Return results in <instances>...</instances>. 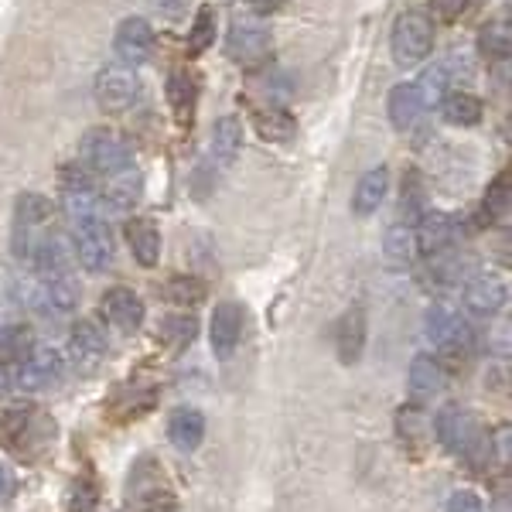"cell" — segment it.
I'll return each instance as SVG.
<instances>
[{
  "label": "cell",
  "instance_id": "cell-20",
  "mask_svg": "<svg viewBox=\"0 0 512 512\" xmlns=\"http://www.w3.org/2000/svg\"><path fill=\"white\" fill-rule=\"evenodd\" d=\"M386 192H390V171L386 168H373L359 178L352 195V212L355 216H373V212L383 205Z\"/></svg>",
  "mask_w": 512,
  "mask_h": 512
},
{
  "label": "cell",
  "instance_id": "cell-25",
  "mask_svg": "<svg viewBox=\"0 0 512 512\" xmlns=\"http://www.w3.org/2000/svg\"><path fill=\"white\" fill-rule=\"evenodd\" d=\"M386 110H390V120L396 130L414 127L417 117L424 113V99H420L414 82H400V86L390 93V106H386Z\"/></svg>",
  "mask_w": 512,
  "mask_h": 512
},
{
  "label": "cell",
  "instance_id": "cell-37",
  "mask_svg": "<svg viewBox=\"0 0 512 512\" xmlns=\"http://www.w3.org/2000/svg\"><path fill=\"white\" fill-rule=\"evenodd\" d=\"M431 7L441 21H458L461 14H465L468 0H431Z\"/></svg>",
  "mask_w": 512,
  "mask_h": 512
},
{
  "label": "cell",
  "instance_id": "cell-6",
  "mask_svg": "<svg viewBox=\"0 0 512 512\" xmlns=\"http://www.w3.org/2000/svg\"><path fill=\"white\" fill-rule=\"evenodd\" d=\"M72 256L89 270L103 274L113 263V233L103 219H89L82 226H72Z\"/></svg>",
  "mask_w": 512,
  "mask_h": 512
},
{
  "label": "cell",
  "instance_id": "cell-19",
  "mask_svg": "<svg viewBox=\"0 0 512 512\" xmlns=\"http://www.w3.org/2000/svg\"><path fill=\"white\" fill-rule=\"evenodd\" d=\"M239 151H243V123L236 117H222L212 127V164L216 168H233Z\"/></svg>",
  "mask_w": 512,
  "mask_h": 512
},
{
  "label": "cell",
  "instance_id": "cell-23",
  "mask_svg": "<svg viewBox=\"0 0 512 512\" xmlns=\"http://www.w3.org/2000/svg\"><path fill=\"white\" fill-rule=\"evenodd\" d=\"M441 113L451 127H475V123H482L485 106H482V99L465 93V89H451V93L441 99Z\"/></svg>",
  "mask_w": 512,
  "mask_h": 512
},
{
  "label": "cell",
  "instance_id": "cell-9",
  "mask_svg": "<svg viewBox=\"0 0 512 512\" xmlns=\"http://www.w3.org/2000/svg\"><path fill=\"white\" fill-rule=\"evenodd\" d=\"M113 52H117L120 65L137 69L154 55V28L144 18H127L120 21L117 38H113Z\"/></svg>",
  "mask_w": 512,
  "mask_h": 512
},
{
  "label": "cell",
  "instance_id": "cell-7",
  "mask_svg": "<svg viewBox=\"0 0 512 512\" xmlns=\"http://www.w3.org/2000/svg\"><path fill=\"white\" fill-rule=\"evenodd\" d=\"M274 52V35L260 21H236L226 38V55L239 69H256Z\"/></svg>",
  "mask_w": 512,
  "mask_h": 512
},
{
  "label": "cell",
  "instance_id": "cell-39",
  "mask_svg": "<svg viewBox=\"0 0 512 512\" xmlns=\"http://www.w3.org/2000/svg\"><path fill=\"white\" fill-rule=\"evenodd\" d=\"M11 492H14V478H11V472H7L4 465H0V502L11 499Z\"/></svg>",
  "mask_w": 512,
  "mask_h": 512
},
{
  "label": "cell",
  "instance_id": "cell-15",
  "mask_svg": "<svg viewBox=\"0 0 512 512\" xmlns=\"http://www.w3.org/2000/svg\"><path fill=\"white\" fill-rule=\"evenodd\" d=\"M335 349L345 366H355V362L362 359V349H366V311L362 308H349L342 318H338Z\"/></svg>",
  "mask_w": 512,
  "mask_h": 512
},
{
  "label": "cell",
  "instance_id": "cell-18",
  "mask_svg": "<svg viewBox=\"0 0 512 512\" xmlns=\"http://www.w3.org/2000/svg\"><path fill=\"white\" fill-rule=\"evenodd\" d=\"M168 106L171 113H175V120L185 127V123H192L195 117V106H198V79L192 76L188 69H178L168 76Z\"/></svg>",
  "mask_w": 512,
  "mask_h": 512
},
{
  "label": "cell",
  "instance_id": "cell-21",
  "mask_svg": "<svg viewBox=\"0 0 512 512\" xmlns=\"http://www.w3.org/2000/svg\"><path fill=\"white\" fill-rule=\"evenodd\" d=\"M127 243L134 250V260L140 267H154L161 256V233L151 219H130L127 222Z\"/></svg>",
  "mask_w": 512,
  "mask_h": 512
},
{
  "label": "cell",
  "instance_id": "cell-24",
  "mask_svg": "<svg viewBox=\"0 0 512 512\" xmlns=\"http://www.w3.org/2000/svg\"><path fill=\"white\" fill-rule=\"evenodd\" d=\"M253 127H256V134L263 140H270V144H287V140L294 137L297 123L284 106H263V110L253 113Z\"/></svg>",
  "mask_w": 512,
  "mask_h": 512
},
{
  "label": "cell",
  "instance_id": "cell-22",
  "mask_svg": "<svg viewBox=\"0 0 512 512\" xmlns=\"http://www.w3.org/2000/svg\"><path fill=\"white\" fill-rule=\"evenodd\" d=\"M140 192H144V181H140V171L137 168H127V171H120V175H113V178H106V195H99V198H106V205H110L113 212H130L137 205V198Z\"/></svg>",
  "mask_w": 512,
  "mask_h": 512
},
{
  "label": "cell",
  "instance_id": "cell-36",
  "mask_svg": "<svg viewBox=\"0 0 512 512\" xmlns=\"http://www.w3.org/2000/svg\"><path fill=\"white\" fill-rule=\"evenodd\" d=\"M18 325H21V321H18V304L7 301V297H0V345L7 342V335H11Z\"/></svg>",
  "mask_w": 512,
  "mask_h": 512
},
{
  "label": "cell",
  "instance_id": "cell-3",
  "mask_svg": "<svg viewBox=\"0 0 512 512\" xmlns=\"http://www.w3.org/2000/svg\"><path fill=\"white\" fill-rule=\"evenodd\" d=\"M82 161H86V171L113 178V175H120V171L134 168V151H130V144L120 134L99 127V130H89L86 140H82Z\"/></svg>",
  "mask_w": 512,
  "mask_h": 512
},
{
  "label": "cell",
  "instance_id": "cell-27",
  "mask_svg": "<svg viewBox=\"0 0 512 512\" xmlns=\"http://www.w3.org/2000/svg\"><path fill=\"white\" fill-rule=\"evenodd\" d=\"M478 52L489 62H506L512 55V31L509 21H489L478 31Z\"/></svg>",
  "mask_w": 512,
  "mask_h": 512
},
{
  "label": "cell",
  "instance_id": "cell-2",
  "mask_svg": "<svg viewBox=\"0 0 512 512\" xmlns=\"http://www.w3.org/2000/svg\"><path fill=\"white\" fill-rule=\"evenodd\" d=\"M434 48V18L427 11H403L393 24L390 35V52L393 62L400 69H410V65H420L431 55Z\"/></svg>",
  "mask_w": 512,
  "mask_h": 512
},
{
  "label": "cell",
  "instance_id": "cell-29",
  "mask_svg": "<svg viewBox=\"0 0 512 512\" xmlns=\"http://www.w3.org/2000/svg\"><path fill=\"white\" fill-rule=\"evenodd\" d=\"M431 420L424 417V410L420 407H403L400 414H396V434H400V441H407L410 448H420V444H427V437H431Z\"/></svg>",
  "mask_w": 512,
  "mask_h": 512
},
{
  "label": "cell",
  "instance_id": "cell-17",
  "mask_svg": "<svg viewBox=\"0 0 512 512\" xmlns=\"http://www.w3.org/2000/svg\"><path fill=\"white\" fill-rule=\"evenodd\" d=\"M205 437V417L202 410L195 407H178L171 410L168 417V441L175 444L178 451H195Z\"/></svg>",
  "mask_w": 512,
  "mask_h": 512
},
{
  "label": "cell",
  "instance_id": "cell-5",
  "mask_svg": "<svg viewBox=\"0 0 512 512\" xmlns=\"http://www.w3.org/2000/svg\"><path fill=\"white\" fill-rule=\"evenodd\" d=\"M144 96V82L127 65H106L96 76V103L103 113H130Z\"/></svg>",
  "mask_w": 512,
  "mask_h": 512
},
{
  "label": "cell",
  "instance_id": "cell-8",
  "mask_svg": "<svg viewBox=\"0 0 512 512\" xmlns=\"http://www.w3.org/2000/svg\"><path fill=\"white\" fill-rule=\"evenodd\" d=\"M434 434L451 454H472L478 448V441H482L472 410L458 407V403H451V407H444L441 414H437Z\"/></svg>",
  "mask_w": 512,
  "mask_h": 512
},
{
  "label": "cell",
  "instance_id": "cell-4",
  "mask_svg": "<svg viewBox=\"0 0 512 512\" xmlns=\"http://www.w3.org/2000/svg\"><path fill=\"white\" fill-rule=\"evenodd\" d=\"M48 219H52V205L45 195L38 192H24L14 205V233L11 246L18 260H28L31 250L38 246V239L48 233Z\"/></svg>",
  "mask_w": 512,
  "mask_h": 512
},
{
  "label": "cell",
  "instance_id": "cell-33",
  "mask_svg": "<svg viewBox=\"0 0 512 512\" xmlns=\"http://www.w3.org/2000/svg\"><path fill=\"white\" fill-rule=\"evenodd\" d=\"M195 332H198V325L192 315H171V318H164L158 335L171 345V349H185V345H192Z\"/></svg>",
  "mask_w": 512,
  "mask_h": 512
},
{
  "label": "cell",
  "instance_id": "cell-35",
  "mask_svg": "<svg viewBox=\"0 0 512 512\" xmlns=\"http://www.w3.org/2000/svg\"><path fill=\"white\" fill-rule=\"evenodd\" d=\"M444 512H485V506H482V499H478L475 492L461 489V492H454L448 499V509H444Z\"/></svg>",
  "mask_w": 512,
  "mask_h": 512
},
{
  "label": "cell",
  "instance_id": "cell-26",
  "mask_svg": "<svg viewBox=\"0 0 512 512\" xmlns=\"http://www.w3.org/2000/svg\"><path fill=\"white\" fill-rule=\"evenodd\" d=\"M55 434V427L48 424V417H18V424L7 431V444H11L14 454H28V448H41L45 437Z\"/></svg>",
  "mask_w": 512,
  "mask_h": 512
},
{
  "label": "cell",
  "instance_id": "cell-10",
  "mask_svg": "<svg viewBox=\"0 0 512 512\" xmlns=\"http://www.w3.org/2000/svg\"><path fill=\"white\" fill-rule=\"evenodd\" d=\"M239 338H243V308L233 301H222L216 304L212 311V321H209V342H212V352L219 359H229L236 352Z\"/></svg>",
  "mask_w": 512,
  "mask_h": 512
},
{
  "label": "cell",
  "instance_id": "cell-34",
  "mask_svg": "<svg viewBox=\"0 0 512 512\" xmlns=\"http://www.w3.org/2000/svg\"><path fill=\"white\" fill-rule=\"evenodd\" d=\"M509 212V175H499L485 192V216L489 219H506Z\"/></svg>",
  "mask_w": 512,
  "mask_h": 512
},
{
  "label": "cell",
  "instance_id": "cell-14",
  "mask_svg": "<svg viewBox=\"0 0 512 512\" xmlns=\"http://www.w3.org/2000/svg\"><path fill=\"white\" fill-rule=\"evenodd\" d=\"M441 386H444L441 359H434V355H417L407 373V390H410L414 407H424L427 400H434V396L441 393Z\"/></svg>",
  "mask_w": 512,
  "mask_h": 512
},
{
  "label": "cell",
  "instance_id": "cell-32",
  "mask_svg": "<svg viewBox=\"0 0 512 512\" xmlns=\"http://www.w3.org/2000/svg\"><path fill=\"white\" fill-rule=\"evenodd\" d=\"M164 297H168L171 304L188 308V304H198L205 297V284L198 277H171L168 284H164Z\"/></svg>",
  "mask_w": 512,
  "mask_h": 512
},
{
  "label": "cell",
  "instance_id": "cell-13",
  "mask_svg": "<svg viewBox=\"0 0 512 512\" xmlns=\"http://www.w3.org/2000/svg\"><path fill=\"white\" fill-rule=\"evenodd\" d=\"M99 311H103V318L110 321L117 332H137L140 325H144V301L127 291V287H113V291L103 294V301H99Z\"/></svg>",
  "mask_w": 512,
  "mask_h": 512
},
{
  "label": "cell",
  "instance_id": "cell-1",
  "mask_svg": "<svg viewBox=\"0 0 512 512\" xmlns=\"http://www.w3.org/2000/svg\"><path fill=\"white\" fill-rule=\"evenodd\" d=\"M62 373H65L62 355L48 349V345H35L21 362L0 366V386H7L14 393H45L59 383Z\"/></svg>",
  "mask_w": 512,
  "mask_h": 512
},
{
  "label": "cell",
  "instance_id": "cell-28",
  "mask_svg": "<svg viewBox=\"0 0 512 512\" xmlns=\"http://www.w3.org/2000/svg\"><path fill=\"white\" fill-rule=\"evenodd\" d=\"M383 253H386V263H390L393 270H407L410 260H414V253H417L414 229H407V226H390V229H386Z\"/></svg>",
  "mask_w": 512,
  "mask_h": 512
},
{
  "label": "cell",
  "instance_id": "cell-12",
  "mask_svg": "<svg viewBox=\"0 0 512 512\" xmlns=\"http://www.w3.org/2000/svg\"><path fill=\"white\" fill-rule=\"evenodd\" d=\"M103 355H106V335L99 332L96 321H76L69 335L72 366L82 369V373H93L99 362H103Z\"/></svg>",
  "mask_w": 512,
  "mask_h": 512
},
{
  "label": "cell",
  "instance_id": "cell-16",
  "mask_svg": "<svg viewBox=\"0 0 512 512\" xmlns=\"http://www.w3.org/2000/svg\"><path fill=\"white\" fill-rule=\"evenodd\" d=\"M414 243L424 256H437L444 250H451L454 243V222L444 212H424L414 229Z\"/></svg>",
  "mask_w": 512,
  "mask_h": 512
},
{
  "label": "cell",
  "instance_id": "cell-11",
  "mask_svg": "<svg viewBox=\"0 0 512 512\" xmlns=\"http://www.w3.org/2000/svg\"><path fill=\"white\" fill-rule=\"evenodd\" d=\"M506 297H509L506 277H499V274H475V277H468V284H465V304L475 315L492 318L495 311L506 308Z\"/></svg>",
  "mask_w": 512,
  "mask_h": 512
},
{
  "label": "cell",
  "instance_id": "cell-30",
  "mask_svg": "<svg viewBox=\"0 0 512 512\" xmlns=\"http://www.w3.org/2000/svg\"><path fill=\"white\" fill-rule=\"evenodd\" d=\"M212 41H216V7L205 4V7H198L192 31H188V55H202Z\"/></svg>",
  "mask_w": 512,
  "mask_h": 512
},
{
  "label": "cell",
  "instance_id": "cell-38",
  "mask_svg": "<svg viewBox=\"0 0 512 512\" xmlns=\"http://www.w3.org/2000/svg\"><path fill=\"white\" fill-rule=\"evenodd\" d=\"M243 4H250V7H253L256 18H267V14H277L280 7L287 4V0H243Z\"/></svg>",
  "mask_w": 512,
  "mask_h": 512
},
{
  "label": "cell",
  "instance_id": "cell-31",
  "mask_svg": "<svg viewBox=\"0 0 512 512\" xmlns=\"http://www.w3.org/2000/svg\"><path fill=\"white\" fill-rule=\"evenodd\" d=\"M414 86H417L420 99H424V106H434L451 93V76L444 72V65L437 62L424 72V76H420V82H414Z\"/></svg>",
  "mask_w": 512,
  "mask_h": 512
}]
</instances>
